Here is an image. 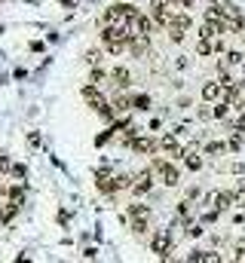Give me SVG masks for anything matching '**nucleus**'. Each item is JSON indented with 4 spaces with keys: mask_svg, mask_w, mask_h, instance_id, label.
<instances>
[{
    "mask_svg": "<svg viewBox=\"0 0 245 263\" xmlns=\"http://www.w3.org/2000/svg\"><path fill=\"white\" fill-rule=\"evenodd\" d=\"M101 43H104V49H108L111 55L126 52V46H129V31H126V25H104V28H101Z\"/></svg>",
    "mask_w": 245,
    "mask_h": 263,
    "instance_id": "1",
    "label": "nucleus"
},
{
    "mask_svg": "<svg viewBox=\"0 0 245 263\" xmlns=\"http://www.w3.org/2000/svg\"><path fill=\"white\" fill-rule=\"evenodd\" d=\"M150 172H153V178H156L163 187H178V184H181V168H178L175 162L163 159V156H156V159L150 162Z\"/></svg>",
    "mask_w": 245,
    "mask_h": 263,
    "instance_id": "2",
    "label": "nucleus"
},
{
    "mask_svg": "<svg viewBox=\"0 0 245 263\" xmlns=\"http://www.w3.org/2000/svg\"><path fill=\"white\" fill-rule=\"evenodd\" d=\"M135 12H141V9H135L132 3H114L104 9V25H126Z\"/></svg>",
    "mask_w": 245,
    "mask_h": 263,
    "instance_id": "3",
    "label": "nucleus"
},
{
    "mask_svg": "<svg viewBox=\"0 0 245 263\" xmlns=\"http://www.w3.org/2000/svg\"><path fill=\"white\" fill-rule=\"evenodd\" d=\"M190 28H193V15H190V12H175L172 22H169V28H166V31H169V40L181 43L184 34H187Z\"/></svg>",
    "mask_w": 245,
    "mask_h": 263,
    "instance_id": "4",
    "label": "nucleus"
},
{
    "mask_svg": "<svg viewBox=\"0 0 245 263\" xmlns=\"http://www.w3.org/2000/svg\"><path fill=\"white\" fill-rule=\"evenodd\" d=\"M172 245H175V239H172V233L169 230H156L153 236H150V251L156 254V257H172Z\"/></svg>",
    "mask_w": 245,
    "mask_h": 263,
    "instance_id": "5",
    "label": "nucleus"
},
{
    "mask_svg": "<svg viewBox=\"0 0 245 263\" xmlns=\"http://www.w3.org/2000/svg\"><path fill=\"white\" fill-rule=\"evenodd\" d=\"M153 181H156V178H153L150 168L132 175V193H135V196H147V193H153Z\"/></svg>",
    "mask_w": 245,
    "mask_h": 263,
    "instance_id": "6",
    "label": "nucleus"
},
{
    "mask_svg": "<svg viewBox=\"0 0 245 263\" xmlns=\"http://www.w3.org/2000/svg\"><path fill=\"white\" fill-rule=\"evenodd\" d=\"M205 205H208V208H215V211H227V208H233V205H236V193L212 190V193L205 196Z\"/></svg>",
    "mask_w": 245,
    "mask_h": 263,
    "instance_id": "7",
    "label": "nucleus"
},
{
    "mask_svg": "<svg viewBox=\"0 0 245 263\" xmlns=\"http://www.w3.org/2000/svg\"><path fill=\"white\" fill-rule=\"evenodd\" d=\"M202 101H208V104H218V101H224V83H221V80H212V83H205V86H202Z\"/></svg>",
    "mask_w": 245,
    "mask_h": 263,
    "instance_id": "8",
    "label": "nucleus"
},
{
    "mask_svg": "<svg viewBox=\"0 0 245 263\" xmlns=\"http://www.w3.org/2000/svg\"><path fill=\"white\" fill-rule=\"evenodd\" d=\"M129 55H135V59H141V55H147V49H150V37H144V34H135V37H129Z\"/></svg>",
    "mask_w": 245,
    "mask_h": 263,
    "instance_id": "9",
    "label": "nucleus"
},
{
    "mask_svg": "<svg viewBox=\"0 0 245 263\" xmlns=\"http://www.w3.org/2000/svg\"><path fill=\"white\" fill-rule=\"evenodd\" d=\"M160 147H163L166 153L178 156V159H181V153H184V147L178 144V135H175V132H163V138H160Z\"/></svg>",
    "mask_w": 245,
    "mask_h": 263,
    "instance_id": "10",
    "label": "nucleus"
},
{
    "mask_svg": "<svg viewBox=\"0 0 245 263\" xmlns=\"http://www.w3.org/2000/svg\"><path fill=\"white\" fill-rule=\"evenodd\" d=\"M129 147H132V150H138V153H153V150L160 147V141H156L153 135H138Z\"/></svg>",
    "mask_w": 245,
    "mask_h": 263,
    "instance_id": "11",
    "label": "nucleus"
},
{
    "mask_svg": "<svg viewBox=\"0 0 245 263\" xmlns=\"http://www.w3.org/2000/svg\"><path fill=\"white\" fill-rule=\"evenodd\" d=\"M181 162L190 168V172H199V168H202V153H199V150H184Z\"/></svg>",
    "mask_w": 245,
    "mask_h": 263,
    "instance_id": "12",
    "label": "nucleus"
},
{
    "mask_svg": "<svg viewBox=\"0 0 245 263\" xmlns=\"http://www.w3.org/2000/svg\"><path fill=\"white\" fill-rule=\"evenodd\" d=\"M224 153H230L227 150V141H208L202 147V156H224Z\"/></svg>",
    "mask_w": 245,
    "mask_h": 263,
    "instance_id": "13",
    "label": "nucleus"
},
{
    "mask_svg": "<svg viewBox=\"0 0 245 263\" xmlns=\"http://www.w3.org/2000/svg\"><path fill=\"white\" fill-rule=\"evenodd\" d=\"M6 196H9L12 205H19V208H22V205H25V199H28V190H25V187H6Z\"/></svg>",
    "mask_w": 245,
    "mask_h": 263,
    "instance_id": "14",
    "label": "nucleus"
},
{
    "mask_svg": "<svg viewBox=\"0 0 245 263\" xmlns=\"http://www.w3.org/2000/svg\"><path fill=\"white\" fill-rule=\"evenodd\" d=\"M111 77L117 80V86H122V89H126V86L132 83V73H129V67H122V65L114 67V70H111Z\"/></svg>",
    "mask_w": 245,
    "mask_h": 263,
    "instance_id": "15",
    "label": "nucleus"
},
{
    "mask_svg": "<svg viewBox=\"0 0 245 263\" xmlns=\"http://www.w3.org/2000/svg\"><path fill=\"white\" fill-rule=\"evenodd\" d=\"M205 22H224V3H208Z\"/></svg>",
    "mask_w": 245,
    "mask_h": 263,
    "instance_id": "16",
    "label": "nucleus"
},
{
    "mask_svg": "<svg viewBox=\"0 0 245 263\" xmlns=\"http://www.w3.org/2000/svg\"><path fill=\"white\" fill-rule=\"evenodd\" d=\"M196 52H199L202 59H208V55H215V40H205V37H196Z\"/></svg>",
    "mask_w": 245,
    "mask_h": 263,
    "instance_id": "17",
    "label": "nucleus"
},
{
    "mask_svg": "<svg viewBox=\"0 0 245 263\" xmlns=\"http://www.w3.org/2000/svg\"><path fill=\"white\" fill-rule=\"evenodd\" d=\"M132 107L135 110H150L153 101H150V95H132Z\"/></svg>",
    "mask_w": 245,
    "mask_h": 263,
    "instance_id": "18",
    "label": "nucleus"
},
{
    "mask_svg": "<svg viewBox=\"0 0 245 263\" xmlns=\"http://www.w3.org/2000/svg\"><path fill=\"white\" fill-rule=\"evenodd\" d=\"M135 217H150V208H147V205H141V202L129 205V220H135Z\"/></svg>",
    "mask_w": 245,
    "mask_h": 263,
    "instance_id": "19",
    "label": "nucleus"
},
{
    "mask_svg": "<svg viewBox=\"0 0 245 263\" xmlns=\"http://www.w3.org/2000/svg\"><path fill=\"white\" fill-rule=\"evenodd\" d=\"M15 211H19V205H12V202H6V205L0 208V227H3V223H9V220L15 217Z\"/></svg>",
    "mask_w": 245,
    "mask_h": 263,
    "instance_id": "20",
    "label": "nucleus"
},
{
    "mask_svg": "<svg viewBox=\"0 0 245 263\" xmlns=\"http://www.w3.org/2000/svg\"><path fill=\"white\" fill-rule=\"evenodd\" d=\"M242 132H233V135H230V138H227V150H230V153H236V150H239V147H242Z\"/></svg>",
    "mask_w": 245,
    "mask_h": 263,
    "instance_id": "21",
    "label": "nucleus"
},
{
    "mask_svg": "<svg viewBox=\"0 0 245 263\" xmlns=\"http://www.w3.org/2000/svg\"><path fill=\"white\" fill-rule=\"evenodd\" d=\"M108 83V70L104 67H92V86H104Z\"/></svg>",
    "mask_w": 245,
    "mask_h": 263,
    "instance_id": "22",
    "label": "nucleus"
},
{
    "mask_svg": "<svg viewBox=\"0 0 245 263\" xmlns=\"http://www.w3.org/2000/svg\"><path fill=\"white\" fill-rule=\"evenodd\" d=\"M230 65H245V55L239 49H230V52H227V65L224 67H230Z\"/></svg>",
    "mask_w": 245,
    "mask_h": 263,
    "instance_id": "23",
    "label": "nucleus"
},
{
    "mask_svg": "<svg viewBox=\"0 0 245 263\" xmlns=\"http://www.w3.org/2000/svg\"><path fill=\"white\" fill-rule=\"evenodd\" d=\"M132 233L144 236V233H147V217H135V220H132Z\"/></svg>",
    "mask_w": 245,
    "mask_h": 263,
    "instance_id": "24",
    "label": "nucleus"
},
{
    "mask_svg": "<svg viewBox=\"0 0 245 263\" xmlns=\"http://www.w3.org/2000/svg\"><path fill=\"white\" fill-rule=\"evenodd\" d=\"M199 263H221L218 251H199Z\"/></svg>",
    "mask_w": 245,
    "mask_h": 263,
    "instance_id": "25",
    "label": "nucleus"
},
{
    "mask_svg": "<svg viewBox=\"0 0 245 263\" xmlns=\"http://www.w3.org/2000/svg\"><path fill=\"white\" fill-rule=\"evenodd\" d=\"M6 172H9L12 178H25V175H28V168H25V165H19V162H9V168H6Z\"/></svg>",
    "mask_w": 245,
    "mask_h": 263,
    "instance_id": "26",
    "label": "nucleus"
},
{
    "mask_svg": "<svg viewBox=\"0 0 245 263\" xmlns=\"http://www.w3.org/2000/svg\"><path fill=\"white\" fill-rule=\"evenodd\" d=\"M233 132H242V135H245V114H239V117H236V123H233Z\"/></svg>",
    "mask_w": 245,
    "mask_h": 263,
    "instance_id": "27",
    "label": "nucleus"
},
{
    "mask_svg": "<svg viewBox=\"0 0 245 263\" xmlns=\"http://www.w3.org/2000/svg\"><path fill=\"white\" fill-rule=\"evenodd\" d=\"M160 129H163V120H150V123H147V132H150V135L160 132Z\"/></svg>",
    "mask_w": 245,
    "mask_h": 263,
    "instance_id": "28",
    "label": "nucleus"
},
{
    "mask_svg": "<svg viewBox=\"0 0 245 263\" xmlns=\"http://www.w3.org/2000/svg\"><path fill=\"white\" fill-rule=\"evenodd\" d=\"M6 168H9V159H6V156L0 153V172H6Z\"/></svg>",
    "mask_w": 245,
    "mask_h": 263,
    "instance_id": "29",
    "label": "nucleus"
},
{
    "mask_svg": "<svg viewBox=\"0 0 245 263\" xmlns=\"http://www.w3.org/2000/svg\"><path fill=\"white\" fill-rule=\"evenodd\" d=\"M166 263H181V260H172V257H166Z\"/></svg>",
    "mask_w": 245,
    "mask_h": 263,
    "instance_id": "30",
    "label": "nucleus"
},
{
    "mask_svg": "<svg viewBox=\"0 0 245 263\" xmlns=\"http://www.w3.org/2000/svg\"><path fill=\"white\" fill-rule=\"evenodd\" d=\"M242 70H245V65H242Z\"/></svg>",
    "mask_w": 245,
    "mask_h": 263,
    "instance_id": "31",
    "label": "nucleus"
}]
</instances>
